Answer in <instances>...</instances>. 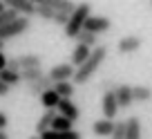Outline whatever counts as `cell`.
<instances>
[{
    "mask_svg": "<svg viewBox=\"0 0 152 139\" xmlns=\"http://www.w3.org/2000/svg\"><path fill=\"white\" fill-rule=\"evenodd\" d=\"M29 139H40V137H38V135H34V137H29Z\"/></svg>",
    "mask_w": 152,
    "mask_h": 139,
    "instance_id": "cell-36",
    "label": "cell"
},
{
    "mask_svg": "<svg viewBox=\"0 0 152 139\" xmlns=\"http://www.w3.org/2000/svg\"><path fill=\"white\" fill-rule=\"evenodd\" d=\"M74 90H76V85H74V81H63V83H54V92H56L61 99H72L74 96Z\"/></svg>",
    "mask_w": 152,
    "mask_h": 139,
    "instance_id": "cell-18",
    "label": "cell"
},
{
    "mask_svg": "<svg viewBox=\"0 0 152 139\" xmlns=\"http://www.w3.org/2000/svg\"><path fill=\"white\" fill-rule=\"evenodd\" d=\"M58 103H61V96L54 92V88H52V90H47L43 96H40V106H43L45 110H56Z\"/></svg>",
    "mask_w": 152,
    "mask_h": 139,
    "instance_id": "cell-17",
    "label": "cell"
},
{
    "mask_svg": "<svg viewBox=\"0 0 152 139\" xmlns=\"http://www.w3.org/2000/svg\"><path fill=\"white\" fill-rule=\"evenodd\" d=\"M7 126H9V117H7L2 110H0V130L5 132V130H7Z\"/></svg>",
    "mask_w": 152,
    "mask_h": 139,
    "instance_id": "cell-30",
    "label": "cell"
},
{
    "mask_svg": "<svg viewBox=\"0 0 152 139\" xmlns=\"http://www.w3.org/2000/svg\"><path fill=\"white\" fill-rule=\"evenodd\" d=\"M116 49H119L121 54L139 52V49H141V38H139V36H123V38L116 43Z\"/></svg>",
    "mask_w": 152,
    "mask_h": 139,
    "instance_id": "cell-9",
    "label": "cell"
},
{
    "mask_svg": "<svg viewBox=\"0 0 152 139\" xmlns=\"http://www.w3.org/2000/svg\"><path fill=\"white\" fill-rule=\"evenodd\" d=\"M105 58H107V45L101 43L96 49H92V56L87 58V61L83 63L78 70H76V74H74V85H76V83H78V85H85V83L96 74V70L103 65Z\"/></svg>",
    "mask_w": 152,
    "mask_h": 139,
    "instance_id": "cell-1",
    "label": "cell"
},
{
    "mask_svg": "<svg viewBox=\"0 0 152 139\" xmlns=\"http://www.w3.org/2000/svg\"><path fill=\"white\" fill-rule=\"evenodd\" d=\"M7 9H9V7H7V2H2V0H0V14H5Z\"/></svg>",
    "mask_w": 152,
    "mask_h": 139,
    "instance_id": "cell-33",
    "label": "cell"
},
{
    "mask_svg": "<svg viewBox=\"0 0 152 139\" xmlns=\"http://www.w3.org/2000/svg\"><path fill=\"white\" fill-rule=\"evenodd\" d=\"M99 90L103 92V94H105V92H116V90H119V83L114 81V79H101Z\"/></svg>",
    "mask_w": 152,
    "mask_h": 139,
    "instance_id": "cell-26",
    "label": "cell"
},
{
    "mask_svg": "<svg viewBox=\"0 0 152 139\" xmlns=\"http://www.w3.org/2000/svg\"><path fill=\"white\" fill-rule=\"evenodd\" d=\"M90 56H92V49H90V47H85V45H76L74 52H72V56H69V63L78 70V67H81Z\"/></svg>",
    "mask_w": 152,
    "mask_h": 139,
    "instance_id": "cell-15",
    "label": "cell"
},
{
    "mask_svg": "<svg viewBox=\"0 0 152 139\" xmlns=\"http://www.w3.org/2000/svg\"><path fill=\"white\" fill-rule=\"evenodd\" d=\"M7 61H9V58L5 56V52H0V72H2V70H7Z\"/></svg>",
    "mask_w": 152,
    "mask_h": 139,
    "instance_id": "cell-31",
    "label": "cell"
},
{
    "mask_svg": "<svg viewBox=\"0 0 152 139\" xmlns=\"http://www.w3.org/2000/svg\"><path fill=\"white\" fill-rule=\"evenodd\" d=\"M7 70H9V72H18V74L23 72V67H20V63H18V56L7 61Z\"/></svg>",
    "mask_w": 152,
    "mask_h": 139,
    "instance_id": "cell-29",
    "label": "cell"
},
{
    "mask_svg": "<svg viewBox=\"0 0 152 139\" xmlns=\"http://www.w3.org/2000/svg\"><path fill=\"white\" fill-rule=\"evenodd\" d=\"M0 139H9V137H7V132H2V130H0Z\"/></svg>",
    "mask_w": 152,
    "mask_h": 139,
    "instance_id": "cell-34",
    "label": "cell"
},
{
    "mask_svg": "<svg viewBox=\"0 0 152 139\" xmlns=\"http://www.w3.org/2000/svg\"><path fill=\"white\" fill-rule=\"evenodd\" d=\"M74 74H76V67L72 63H58V65H54L49 70L47 76L54 83H63V81H74Z\"/></svg>",
    "mask_w": 152,
    "mask_h": 139,
    "instance_id": "cell-4",
    "label": "cell"
},
{
    "mask_svg": "<svg viewBox=\"0 0 152 139\" xmlns=\"http://www.w3.org/2000/svg\"><path fill=\"white\" fill-rule=\"evenodd\" d=\"M112 27V20L107 18V16H99V14H92L90 18H87V23H85V32H92V34H105L107 29Z\"/></svg>",
    "mask_w": 152,
    "mask_h": 139,
    "instance_id": "cell-6",
    "label": "cell"
},
{
    "mask_svg": "<svg viewBox=\"0 0 152 139\" xmlns=\"http://www.w3.org/2000/svg\"><path fill=\"white\" fill-rule=\"evenodd\" d=\"M7 7L14 9L16 14L23 16V18H29V16L36 14V2H34V0H9Z\"/></svg>",
    "mask_w": 152,
    "mask_h": 139,
    "instance_id": "cell-8",
    "label": "cell"
},
{
    "mask_svg": "<svg viewBox=\"0 0 152 139\" xmlns=\"http://www.w3.org/2000/svg\"><path fill=\"white\" fill-rule=\"evenodd\" d=\"M2 49H5V40H0V52H2Z\"/></svg>",
    "mask_w": 152,
    "mask_h": 139,
    "instance_id": "cell-35",
    "label": "cell"
},
{
    "mask_svg": "<svg viewBox=\"0 0 152 139\" xmlns=\"http://www.w3.org/2000/svg\"><path fill=\"white\" fill-rule=\"evenodd\" d=\"M40 61L43 58L38 56V54H23V56H18V63L23 70H34V67H40Z\"/></svg>",
    "mask_w": 152,
    "mask_h": 139,
    "instance_id": "cell-20",
    "label": "cell"
},
{
    "mask_svg": "<svg viewBox=\"0 0 152 139\" xmlns=\"http://www.w3.org/2000/svg\"><path fill=\"white\" fill-rule=\"evenodd\" d=\"M52 130H54V132H69V130H74V121H69L67 117L56 115V119H54Z\"/></svg>",
    "mask_w": 152,
    "mask_h": 139,
    "instance_id": "cell-22",
    "label": "cell"
},
{
    "mask_svg": "<svg viewBox=\"0 0 152 139\" xmlns=\"http://www.w3.org/2000/svg\"><path fill=\"white\" fill-rule=\"evenodd\" d=\"M7 92H9V85H5V83L0 81V96H5Z\"/></svg>",
    "mask_w": 152,
    "mask_h": 139,
    "instance_id": "cell-32",
    "label": "cell"
},
{
    "mask_svg": "<svg viewBox=\"0 0 152 139\" xmlns=\"http://www.w3.org/2000/svg\"><path fill=\"white\" fill-rule=\"evenodd\" d=\"M101 108H103V119L116 121V115H119V101H116V92H105L103 101H101Z\"/></svg>",
    "mask_w": 152,
    "mask_h": 139,
    "instance_id": "cell-5",
    "label": "cell"
},
{
    "mask_svg": "<svg viewBox=\"0 0 152 139\" xmlns=\"http://www.w3.org/2000/svg\"><path fill=\"white\" fill-rule=\"evenodd\" d=\"M116 101H119V108H121V110H125V108L132 106V103H134V99H132V85L121 83L119 90H116Z\"/></svg>",
    "mask_w": 152,
    "mask_h": 139,
    "instance_id": "cell-11",
    "label": "cell"
},
{
    "mask_svg": "<svg viewBox=\"0 0 152 139\" xmlns=\"http://www.w3.org/2000/svg\"><path fill=\"white\" fill-rule=\"evenodd\" d=\"M125 139H141V119L137 115L125 119Z\"/></svg>",
    "mask_w": 152,
    "mask_h": 139,
    "instance_id": "cell-14",
    "label": "cell"
},
{
    "mask_svg": "<svg viewBox=\"0 0 152 139\" xmlns=\"http://www.w3.org/2000/svg\"><path fill=\"white\" fill-rule=\"evenodd\" d=\"M40 139H83V135L76 132V130H69V132H54V130H49V132L40 135Z\"/></svg>",
    "mask_w": 152,
    "mask_h": 139,
    "instance_id": "cell-23",
    "label": "cell"
},
{
    "mask_svg": "<svg viewBox=\"0 0 152 139\" xmlns=\"http://www.w3.org/2000/svg\"><path fill=\"white\" fill-rule=\"evenodd\" d=\"M23 81L27 83V85H31V83H36V81H40V79L45 76L43 74V70H40V67H34V70H23Z\"/></svg>",
    "mask_w": 152,
    "mask_h": 139,
    "instance_id": "cell-25",
    "label": "cell"
},
{
    "mask_svg": "<svg viewBox=\"0 0 152 139\" xmlns=\"http://www.w3.org/2000/svg\"><path fill=\"white\" fill-rule=\"evenodd\" d=\"M112 139H125V121H116V124H114Z\"/></svg>",
    "mask_w": 152,
    "mask_h": 139,
    "instance_id": "cell-27",
    "label": "cell"
},
{
    "mask_svg": "<svg viewBox=\"0 0 152 139\" xmlns=\"http://www.w3.org/2000/svg\"><path fill=\"white\" fill-rule=\"evenodd\" d=\"M56 115H58L56 110H45V115L40 117V119H38V124H36V135H38V137L52 130V126H54V119H56Z\"/></svg>",
    "mask_w": 152,
    "mask_h": 139,
    "instance_id": "cell-12",
    "label": "cell"
},
{
    "mask_svg": "<svg viewBox=\"0 0 152 139\" xmlns=\"http://www.w3.org/2000/svg\"><path fill=\"white\" fill-rule=\"evenodd\" d=\"M114 124H116V121H110V119H96L94 124H92V132H94L96 137H112V132H114Z\"/></svg>",
    "mask_w": 152,
    "mask_h": 139,
    "instance_id": "cell-13",
    "label": "cell"
},
{
    "mask_svg": "<svg viewBox=\"0 0 152 139\" xmlns=\"http://www.w3.org/2000/svg\"><path fill=\"white\" fill-rule=\"evenodd\" d=\"M52 88H54V81L47 76V74H45L40 81H36V83H31V85H27V92H29L31 96H38V99H40V96H43L47 90H52Z\"/></svg>",
    "mask_w": 152,
    "mask_h": 139,
    "instance_id": "cell-10",
    "label": "cell"
},
{
    "mask_svg": "<svg viewBox=\"0 0 152 139\" xmlns=\"http://www.w3.org/2000/svg\"><path fill=\"white\" fill-rule=\"evenodd\" d=\"M56 112H58L61 117H67L69 121H78V119H81V108L76 106L72 99H61Z\"/></svg>",
    "mask_w": 152,
    "mask_h": 139,
    "instance_id": "cell-7",
    "label": "cell"
},
{
    "mask_svg": "<svg viewBox=\"0 0 152 139\" xmlns=\"http://www.w3.org/2000/svg\"><path fill=\"white\" fill-rule=\"evenodd\" d=\"M69 18H72V16L56 11V16H54V23H56V25H63V27H67V25H69Z\"/></svg>",
    "mask_w": 152,
    "mask_h": 139,
    "instance_id": "cell-28",
    "label": "cell"
},
{
    "mask_svg": "<svg viewBox=\"0 0 152 139\" xmlns=\"http://www.w3.org/2000/svg\"><path fill=\"white\" fill-rule=\"evenodd\" d=\"M0 81L5 83V85L14 88V85H18V83L23 81V74H18V72H9V70H2V72H0Z\"/></svg>",
    "mask_w": 152,
    "mask_h": 139,
    "instance_id": "cell-24",
    "label": "cell"
},
{
    "mask_svg": "<svg viewBox=\"0 0 152 139\" xmlns=\"http://www.w3.org/2000/svg\"><path fill=\"white\" fill-rule=\"evenodd\" d=\"M90 16H92V5L90 2H81L78 9L74 11V16L69 18V25L65 27V36L67 38H76V36L85 29V23H87Z\"/></svg>",
    "mask_w": 152,
    "mask_h": 139,
    "instance_id": "cell-2",
    "label": "cell"
},
{
    "mask_svg": "<svg viewBox=\"0 0 152 139\" xmlns=\"http://www.w3.org/2000/svg\"><path fill=\"white\" fill-rule=\"evenodd\" d=\"M152 96V90L148 85H132V99L134 103H143V101H148Z\"/></svg>",
    "mask_w": 152,
    "mask_h": 139,
    "instance_id": "cell-21",
    "label": "cell"
},
{
    "mask_svg": "<svg viewBox=\"0 0 152 139\" xmlns=\"http://www.w3.org/2000/svg\"><path fill=\"white\" fill-rule=\"evenodd\" d=\"M76 45H85V47H99V36H96V34H92V32H85V29H83L81 34H78V36H76Z\"/></svg>",
    "mask_w": 152,
    "mask_h": 139,
    "instance_id": "cell-16",
    "label": "cell"
},
{
    "mask_svg": "<svg viewBox=\"0 0 152 139\" xmlns=\"http://www.w3.org/2000/svg\"><path fill=\"white\" fill-rule=\"evenodd\" d=\"M29 27H31L29 18H23V16H18V18H16L11 25H7V27L0 29V40H5V43H7L9 38H16V36H20V34H25Z\"/></svg>",
    "mask_w": 152,
    "mask_h": 139,
    "instance_id": "cell-3",
    "label": "cell"
},
{
    "mask_svg": "<svg viewBox=\"0 0 152 139\" xmlns=\"http://www.w3.org/2000/svg\"><path fill=\"white\" fill-rule=\"evenodd\" d=\"M150 5H152V2H150Z\"/></svg>",
    "mask_w": 152,
    "mask_h": 139,
    "instance_id": "cell-37",
    "label": "cell"
},
{
    "mask_svg": "<svg viewBox=\"0 0 152 139\" xmlns=\"http://www.w3.org/2000/svg\"><path fill=\"white\" fill-rule=\"evenodd\" d=\"M36 16H40L43 20H54L56 11L49 7V0H36Z\"/></svg>",
    "mask_w": 152,
    "mask_h": 139,
    "instance_id": "cell-19",
    "label": "cell"
}]
</instances>
